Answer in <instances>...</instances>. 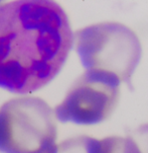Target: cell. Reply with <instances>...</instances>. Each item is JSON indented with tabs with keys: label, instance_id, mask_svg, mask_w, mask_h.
<instances>
[{
	"label": "cell",
	"instance_id": "obj_3",
	"mask_svg": "<svg viewBox=\"0 0 148 153\" xmlns=\"http://www.w3.org/2000/svg\"><path fill=\"white\" fill-rule=\"evenodd\" d=\"M56 137L54 111L41 98L17 97L0 108V152L54 153Z\"/></svg>",
	"mask_w": 148,
	"mask_h": 153
},
{
	"label": "cell",
	"instance_id": "obj_1",
	"mask_svg": "<svg viewBox=\"0 0 148 153\" xmlns=\"http://www.w3.org/2000/svg\"><path fill=\"white\" fill-rule=\"evenodd\" d=\"M73 44L67 15L56 2L0 5V87L18 94L43 87L64 66Z\"/></svg>",
	"mask_w": 148,
	"mask_h": 153
},
{
	"label": "cell",
	"instance_id": "obj_7",
	"mask_svg": "<svg viewBox=\"0 0 148 153\" xmlns=\"http://www.w3.org/2000/svg\"><path fill=\"white\" fill-rule=\"evenodd\" d=\"M135 153H148V124L139 126L128 135Z\"/></svg>",
	"mask_w": 148,
	"mask_h": 153
},
{
	"label": "cell",
	"instance_id": "obj_6",
	"mask_svg": "<svg viewBox=\"0 0 148 153\" xmlns=\"http://www.w3.org/2000/svg\"><path fill=\"white\" fill-rule=\"evenodd\" d=\"M100 153H135V151L127 136H111L100 140Z\"/></svg>",
	"mask_w": 148,
	"mask_h": 153
},
{
	"label": "cell",
	"instance_id": "obj_5",
	"mask_svg": "<svg viewBox=\"0 0 148 153\" xmlns=\"http://www.w3.org/2000/svg\"><path fill=\"white\" fill-rule=\"evenodd\" d=\"M54 153H100V140L89 136L70 138L56 145Z\"/></svg>",
	"mask_w": 148,
	"mask_h": 153
},
{
	"label": "cell",
	"instance_id": "obj_2",
	"mask_svg": "<svg viewBox=\"0 0 148 153\" xmlns=\"http://www.w3.org/2000/svg\"><path fill=\"white\" fill-rule=\"evenodd\" d=\"M74 43L86 70L109 72L131 84L142 56L141 43L133 30L120 22H99L77 30Z\"/></svg>",
	"mask_w": 148,
	"mask_h": 153
},
{
	"label": "cell",
	"instance_id": "obj_4",
	"mask_svg": "<svg viewBox=\"0 0 148 153\" xmlns=\"http://www.w3.org/2000/svg\"><path fill=\"white\" fill-rule=\"evenodd\" d=\"M120 79L100 70H86L54 108L62 123L96 125L111 116L118 103Z\"/></svg>",
	"mask_w": 148,
	"mask_h": 153
}]
</instances>
